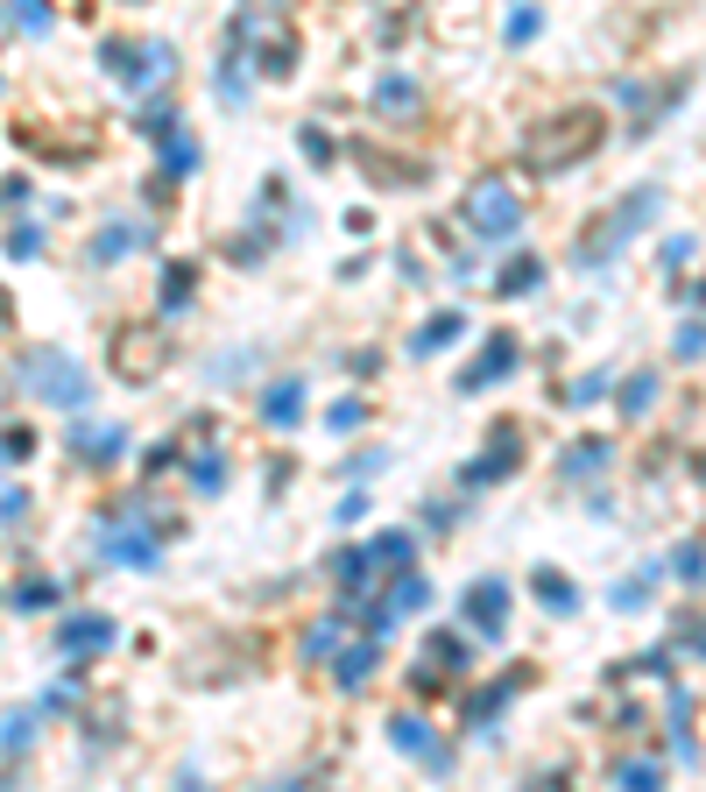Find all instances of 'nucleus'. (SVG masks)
I'll use <instances>...</instances> for the list:
<instances>
[{"mask_svg": "<svg viewBox=\"0 0 706 792\" xmlns=\"http://www.w3.org/2000/svg\"><path fill=\"white\" fill-rule=\"evenodd\" d=\"M459 672H467V637L431 630V637H424V651H417V665H410V686H417V694H445Z\"/></svg>", "mask_w": 706, "mask_h": 792, "instance_id": "1a4fd4ad", "label": "nucleus"}, {"mask_svg": "<svg viewBox=\"0 0 706 792\" xmlns=\"http://www.w3.org/2000/svg\"><path fill=\"white\" fill-rule=\"evenodd\" d=\"M600 142H608V114L600 107H559V114H545V121L523 134V163H530L537 177H559V170L594 163Z\"/></svg>", "mask_w": 706, "mask_h": 792, "instance_id": "f257e3e1", "label": "nucleus"}, {"mask_svg": "<svg viewBox=\"0 0 706 792\" xmlns=\"http://www.w3.org/2000/svg\"><path fill=\"white\" fill-rule=\"evenodd\" d=\"M431 602V588H424V574H417V566H403V574H396V588H388L382 594V602H374V637H388V630H396V623L403 616H417V608H424Z\"/></svg>", "mask_w": 706, "mask_h": 792, "instance_id": "ddd939ff", "label": "nucleus"}, {"mask_svg": "<svg viewBox=\"0 0 706 792\" xmlns=\"http://www.w3.org/2000/svg\"><path fill=\"white\" fill-rule=\"evenodd\" d=\"M28 453H36V432H28V425H8V432H0V468H22Z\"/></svg>", "mask_w": 706, "mask_h": 792, "instance_id": "f704fd0d", "label": "nucleus"}, {"mask_svg": "<svg viewBox=\"0 0 706 792\" xmlns=\"http://www.w3.org/2000/svg\"><path fill=\"white\" fill-rule=\"evenodd\" d=\"M559 397L565 403H600V397H608V376H579V382H565Z\"/></svg>", "mask_w": 706, "mask_h": 792, "instance_id": "37998d69", "label": "nucleus"}, {"mask_svg": "<svg viewBox=\"0 0 706 792\" xmlns=\"http://www.w3.org/2000/svg\"><path fill=\"white\" fill-rule=\"evenodd\" d=\"M643 594H650V574H643V580H614L608 602H614V608H643Z\"/></svg>", "mask_w": 706, "mask_h": 792, "instance_id": "a18cd8bd", "label": "nucleus"}, {"mask_svg": "<svg viewBox=\"0 0 706 792\" xmlns=\"http://www.w3.org/2000/svg\"><path fill=\"white\" fill-rule=\"evenodd\" d=\"M191 276H199V269H191V262H170V269H163V311H191V297H199V283H191Z\"/></svg>", "mask_w": 706, "mask_h": 792, "instance_id": "bb28decb", "label": "nucleus"}, {"mask_svg": "<svg viewBox=\"0 0 706 792\" xmlns=\"http://www.w3.org/2000/svg\"><path fill=\"white\" fill-rule=\"evenodd\" d=\"M671 354H679V362H699V319H685V326H679V340H671Z\"/></svg>", "mask_w": 706, "mask_h": 792, "instance_id": "de8ad7c7", "label": "nucleus"}, {"mask_svg": "<svg viewBox=\"0 0 706 792\" xmlns=\"http://www.w3.org/2000/svg\"><path fill=\"white\" fill-rule=\"evenodd\" d=\"M459 220H467V234L474 241H508V234L523 227V199L508 191V177H474L467 185V199H459Z\"/></svg>", "mask_w": 706, "mask_h": 792, "instance_id": "39448f33", "label": "nucleus"}, {"mask_svg": "<svg viewBox=\"0 0 706 792\" xmlns=\"http://www.w3.org/2000/svg\"><path fill=\"white\" fill-rule=\"evenodd\" d=\"M28 743H36V714H8V722H0V750L22 757Z\"/></svg>", "mask_w": 706, "mask_h": 792, "instance_id": "c9c22d12", "label": "nucleus"}, {"mask_svg": "<svg viewBox=\"0 0 706 792\" xmlns=\"http://www.w3.org/2000/svg\"><path fill=\"white\" fill-rule=\"evenodd\" d=\"M297 149H304V156H311V163H339V142H333V134H325L319 121H311L304 134H297Z\"/></svg>", "mask_w": 706, "mask_h": 792, "instance_id": "4c0bfd02", "label": "nucleus"}, {"mask_svg": "<svg viewBox=\"0 0 706 792\" xmlns=\"http://www.w3.org/2000/svg\"><path fill=\"white\" fill-rule=\"evenodd\" d=\"M191 482H199L205 496H213V488L227 482V460H219V453H199V460H191Z\"/></svg>", "mask_w": 706, "mask_h": 792, "instance_id": "a19ab883", "label": "nucleus"}, {"mask_svg": "<svg viewBox=\"0 0 706 792\" xmlns=\"http://www.w3.org/2000/svg\"><path fill=\"white\" fill-rule=\"evenodd\" d=\"M113 637H120V623L113 616H64L57 623V659H99V651H113Z\"/></svg>", "mask_w": 706, "mask_h": 792, "instance_id": "9b49d317", "label": "nucleus"}, {"mask_svg": "<svg viewBox=\"0 0 706 792\" xmlns=\"http://www.w3.org/2000/svg\"><path fill=\"white\" fill-rule=\"evenodd\" d=\"M325 425H333V432H360V425H368V403H360V397H339L333 411H325Z\"/></svg>", "mask_w": 706, "mask_h": 792, "instance_id": "58836bf2", "label": "nucleus"}, {"mask_svg": "<svg viewBox=\"0 0 706 792\" xmlns=\"http://www.w3.org/2000/svg\"><path fill=\"white\" fill-rule=\"evenodd\" d=\"M71 453H79L85 468H113V460L128 453V432L120 425H79L71 432Z\"/></svg>", "mask_w": 706, "mask_h": 792, "instance_id": "2eb2a0df", "label": "nucleus"}, {"mask_svg": "<svg viewBox=\"0 0 706 792\" xmlns=\"http://www.w3.org/2000/svg\"><path fill=\"white\" fill-rule=\"evenodd\" d=\"M333 574H339V594H368V580H374V566H368V552L360 545H339V559H333Z\"/></svg>", "mask_w": 706, "mask_h": 792, "instance_id": "a878e982", "label": "nucleus"}, {"mask_svg": "<svg viewBox=\"0 0 706 792\" xmlns=\"http://www.w3.org/2000/svg\"><path fill=\"white\" fill-rule=\"evenodd\" d=\"M213 85H219V99H227V107H240V99H248V57L227 50V57H219V71H213Z\"/></svg>", "mask_w": 706, "mask_h": 792, "instance_id": "c756f323", "label": "nucleus"}, {"mask_svg": "<svg viewBox=\"0 0 706 792\" xmlns=\"http://www.w3.org/2000/svg\"><path fill=\"white\" fill-rule=\"evenodd\" d=\"M374 114H382V121H417V79L388 71V79L374 85Z\"/></svg>", "mask_w": 706, "mask_h": 792, "instance_id": "a211bd4d", "label": "nucleus"}, {"mask_svg": "<svg viewBox=\"0 0 706 792\" xmlns=\"http://www.w3.org/2000/svg\"><path fill=\"white\" fill-rule=\"evenodd\" d=\"M459 333H467V311H431V319L410 333V354H439V347H453Z\"/></svg>", "mask_w": 706, "mask_h": 792, "instance_id": "aec40b11", "label": "nucleus"}, {"mask_svg": "<svg viewBox=\"0 0 706 792\" xmlns=\"http://www.w3.org/2000/svg\"><path fill=\"white\" fill-rule=\"evenodd\" d=\"M537 28H545V14H537V8H516V14H508V43H530Z\"/></svg>", "mask_w": 706, "mask_h": 792, "instance_id": "49530a36", "label": "nucleus"}, {"mask_svg": "<svg viewBox=\"0 0 706 792\" xmlns=\"http://www.w3.org/2000/svg\"><path fill=\"white\" fill-rule=\"evenodd\" d=\"M360 552H368L374 574H403V566H417V537L410 531H374V545H360Z\"/></svg>", "mask_w": 706, "mask_h": 792, "instance_id": "f3484780", "label": "nucleus"}, {"mask_svg": "<svg viewBox=\"0 0 706 792\" xmlns=\"http://www.w3.org/2000/svg\"><path fill=\"white\" fill-rule=\"evenodd\" d=\"M134 128H148V134H163V128H177V99H163V93H148L142 107H134Z\"/></svg>", "mask_w": 706, "mask_h": 792, "instance_id": "72a5a7b5", "label": "nucleus"}, {"mask_svg": "<svg viewBox=\"0 0 706 792\" xmlns=\"http://www.w3.org/2000/svg\"><path fill=\"white\" fill-rule=\"evenodd\" d=\"M71 700H79V679H64V686H50V694H43V708H50V714H57V708H71Z\"/></svg>", "mask_w": 706, "mask_h": 792, "instance_id": "8fccbe9b", "label": "nucleus"}, {"mask_svg": "<svg viewBox=\"0 0 706 792\" xmlns=\"http://www.w3.org/2000/svg\"><path fill=\"white\" fill-rule=\"evenodd\" d=\"M142 241H148V227H142V220H120V227H99V234H93V248H85V262H93V269H107V262H128V256H134Z\"/></svg>", "mask_w": 706, "mask_h": 792, "instance_id": "dca6fc26", "label": "nucleus"}, {"mask_svg": "<svg viewBox=\"0 0 706 792\" xmlns=\"http://www.w3.org/2000/svg\"><path fill=\"white\" fill-rule=\"evenodd\" d=\"M388 743H396L403 757H424L431 750V729L417 722V714H388Z\"/></svg>", "mask_w": 706, "mask_h": 792, "instance_id": "7c9ffc66", "label": "nucleus"}, {"mask_svg": "<svg viewBox=\"0 0 706 792\" xmlns=\"http://www.w3.org/2000/svg\"><path fill=\"white\" fill-rule=\"evenodd\" d=\"M516 686H523V672H502L494 686H480V694L467 700V729H488V722H494V708H502V700L516 694Z\"/></svg>", "mask_w": 706, "mask_h": 792, "instance_id": "4be33fe9", "label": "nucleus"}, {"mask_svg": "<svg viewBox=\"0 0 706 792\" xmlns=\"http://www.w3.org/2000/svg\"><path fill=\"white\" fill-rule=\"evenodd\" d=\"M657 403V376H629V397H622V417H643Z\"/></svg>", "mask_w": 706, "mask_h": 792, "instance_id": "ea45409f", "label": "nucleus"}, {"mask_svg": "<svg viewBox=\"0 0 706 792\" xmlns=\"http://www.w3.org/2000/svg\"><path fill=\"white\" fill-rule=\"evenodd\" d=\"M8 22H14V28H28V36H50L57 14H50V0H8Z\"/></svg>", "mask_w": 706, "mask_h": 792, "instance_id": "2f4dec72", "label": "nucleus"}, {"mask_svg": "<svg viewBox=\"0 0 706 792\" xmlns=\"http://www.w3.org/2000/svg\"><path fill=\"white\" fill-rule=\"evenodd\" d=\"M679 580H685V588L699 580V537H685V545H679Z\"/></svg>", "mask_w": 706, "mask_h": 792, "instance_id": "09e8293b", "label": "nucleus"}, {"mask_svg": "<svg viewBox=\"0 0 706 792\" xmlns=\"http://www.w3.org/2000/svg\"><path fill=\"white\" fill-rule=\"evenodd\" d=\"M227 50H240V57H248V71H262V79H290V71H297V28L290 22H268L262 8H248L234 22Z\"/></svg>", "mask_w": 706, "mask_h": 792, "instance_id": "20e7f679", "label": "nucleus"}, {"mask_svg": "<svg viewBox=\"0 0 706 792\" xmlns=\"http://www.w3.org/2000/svg\"><path fill=\"white\" fill-rule=\"evenodd\" d=\"M600 468H608V439H579L573 453L559 460V474H565V482H587V474H600Z\"/></svg>", "mask_w": 706, "mask_h": 792, "instance_id": "cd10ccee", "label": "nucleus"}, {"mask_svg": "<svg viewBox=\"0 0 706 792\" xmlns=\"http://www.w3.org/2000/svg\"><path fill=\"white\" fill-rule=\"evenodd\" d=\"M99 71H107L113 85H163L177 79V50L170 43H99Z\"/></svg>", "mask_w": 706, "mask_h": 792, "instance_id": "6e6552de", "label": "nucleus"}, {"mask_svg": "<svg viewBox=\"0 0 706 792\" xmlns=\"http://www.w3.org/2000/svg\"><path fill=\"white\" fill-rule=\"evenodd\" d=\"M93 545H99V566H156L163 559V517L134 510V503L128 510H107Z\"/></svg>", "mask_w": 706, "mask_h": 792, "instance_id": "7ed1b4c3", "label": "nucleus"}, {"mask_svg": "<svg viewBox=\"0 0 706 792\" xmlns=\"http://www.w3.org/2000/svg\"><path fill=\"white\" fill-rule=\"evenodd\" d=\"M22 390L28 397H43V403H57V411H85V368L71 362V354H57V347H28L22 354Z\"/></svg>", "mask_w": 706, "mask_h": 792, "instance_id": "423d86ee", "label": "nucleus"}, {"mask_svg": "<svg viewBox=\"0 0 706 792\" xmlns=\"http://www.w3.org/2000/svg\"><path fill=\"white\" fill-rule=\"evenodd\" d=\"M374 665H382V637H368V645H347V651H339V659H333V679L354 694V686L374 679Z\"/></svg>", "mask_w": 706, "mask_h": 792, "instance_id": "6ab92c4d", "label": "nucleus"}, {"mask_svg": "<svg viewBox=\"0 0 706 792\" xmlns=\"http://www.w3.org/2000/svg\"><path fill=\"white\" fill-rule=\"evenodd\" d=\"M22 517H28V488H0V524H22Z\"/></svg>", "mask_w": 706, "mask_h": 792, "instance_id": "c03bdc74", "label": "nucleus"}, {"mask_svg": "<svg viewBox=\"0 0 706 792\" xmlns=\"http://www.w3.org/2000/svg\"><path fill=\"white\" fill-rule=\"evenodd\" d=\"M516 362H523V354H516V340H508V333H494L488 347H480L474 362L459 368V382H453V390H459V397H480V390H488V382H502V376H508V368H516Z\"/></svg>", "mask_w": 706, "mask_h": 792, "instance_id": "4468645a", "label": "nucleus"}, {"mask_svg": "<svg viewBox=\"0 0 706 792\" xmlns=\"http://www.w3.org/2000/svg\"><path fill=\"white\" fill-rule=\"evenodd\" d=\"M36 248H43V227H36V220H22V227L8 234V256H14V262H28Z\"/></svg>", "mask_w": 706, "mask_h": 792, "instance_id": "79ce46f5", "label": "nucleus"}, {"mask_svg": "<svg viewBox=\"0 0 706 792\" xmlns=\"http://www.w3.org/2000/svg\"><path fill=\"white\" fill-rule=\"evenodd\" d=\"M191 170H199V142L184 134V121L163 128V177H191Z\"/></svg>", "mask_w": 706, "mask_h": 792, "instance_id": "b1692460", "label": "nucleus"}, {"mask_svg": "<svg viewBox=\"0 0 706 792\" xmlns=\"http://www.w3.org/2000/svg\"><path fill=\"white\" fill-rule=\"evenodd\" d=\"M57 594H64V588H57V580H50V574H28V580H22V588H14V594H8V608H22V616H36V608H50V602H57Z\"/></svg>", "mask_w": 706, "mask_h": 792, "instance_id": "c85d7f7f", "label": "nucleus"}, {"mask_svg": "<svg viewBox=\"0 0 706 792\" xmlns=\"http://www.w3.org/2000/svg\"><path fill=\"white\" fill-rule=\"evenodd\" d=\"M508 608H516V594H508L502 574H480L474 588L459 594V616H467L480 637H502V630H508Z\"/></svg>", "mask_w": 706, "mask_h": 792, "instance_id": "9d476101", "label": "nucleus"}, {"mask_svg": "<svg viewBox=\"0 0 706 792\" xmlns=\"http://www.w3.org/2000/svg\"><path fill=\"white\" fill-rule=\"evenodd\" d=\"M650 213H665V191H657V185H636L622 205H608V213H600L594 227L573 241V262H579V269H608L643 227H650Z\"/></svg>", "mask_w": 706, "mask_h": 792, "instance_id": "f03ea898", "label": "nucleus"}, {"mask_svg": "<svg viewBox=\"0 0 706 792\" xmlns=\"http://www.w3.org/2000/svg\"><path fill=\"white\" fill-rule=\"evenodd\" d=\"M530 588H537V602H545L551 616H573V608H579V588H573L565 574H551V566H537V580H530Z\"/></svg>", "mask_w": 706, "mask_h": 792, "instance_id": "5701e85b", "label": "nucleus"}, {"mask_svg": "<svg viewBox=\"0 0 706 792\" xmlns=\"http://www.w3.org/2000/svg\"><path fill=\"white\" fill-rule=\"evenodd\" d=\"M537 283H545V262H537V256H516V262H502L494 291H502V297H530Z\"/></svg>", "mask_w": 706, "mask_h": 792, "instance_id": "393cba45", "label": "nucleus"}, {"mask_svg": "<svg viewBox=\"0 0 706 792\" xmlns=\"http://www.w3.org/2000/svg\"><path fill=\"white\" fill-rule=\"evenodd\" d=\"M8 319H14V311H8V297H0V333H8Z\"/></svg>", "mask_w": 706, "mask_h": 792, "instance_id": "3c124183", "label": "nucleus"}, {"mask_svg": "<svg viewBox=\"0 0 706 792\" xmlns=\"http://www.w3.org/2000/svg\"><path fill=\"white\" fill-rule=\"evenodd\" d=\"M170 376V333L163 326H120L113 333V382L148 390V382Z\"/></svg>", "mask_w": 706, "mask_h": 792, "instance_id": "0eeeda50", "label": "nucleus"}, {"mask_svg": "<svg viewBox=\"0 0 706 792\" xmlns=\"http://www.w3.org/2000/svg\"><path fill=\"white\" fill-rule=\"evenodd\" d=\"M339 637H347V616H325V623H319V630H311V637H304V659H325V651H333V645H339Z\"/></svg>", "mask_w": 706, "mask_h": 792, "instance_id": "e433bc0d", "label": "nucleus"}, {"mask_svg": "<svg viewBox=\"0 0 706 792\" xmlns=\"http://www.w3.org/2000/svg\"><path fill=\"white\" fill-rule=\"evenodd\" d=\"M262 417L268 425H304V382H268V397H262Z\"/></svg>", "mask_w": 706, "mask_h": 792, "instance_id": "412c9836", "label": "nucleus"}, {"mask_svg": "<svg viewBox=\"0 0 706 792\" xmlns=\"http://www.w3.org/2000/svg\"><path fill=\"white\" fill-rule=\"evenodd\" d=\"M516 468H523V432L516 425H494L488 432V453L467 460V474H459V482H467V488H488V482H502V474H516Z\"/></svg>", "mask_w": 706, "mask_h": 792, "instance_id": "f8f14e48", "label": "nucleus"}, {"mask_svg": "<svg viewBox=\"0 0 706 792\" xmlns=\"http://www.w3.org/2000/svg\"><path fill=\"white\" fill-rule=\"evenodd\" d=\"M614 785H629V792H657V785H665V771H657L650 757H629V765H614Z\"/></svg>", "mask_w": 706, "mask_h": 792, "instance_id": "473e14b6", "label": "nucleus"}]
</instances>
